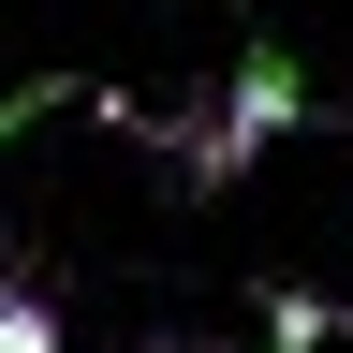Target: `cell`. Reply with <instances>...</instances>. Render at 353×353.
Wrapping results in <instances>:
<instances>
[{"instance_id":"cell-1","label":"cell","mask_w":353,"mask_h":353,"mask_svg":"<svg viewBox=\"0 0 353 353\" xmlns=\"http://www.w3.org/2000/svg\"><path fill=\"white\" fill-rule=\"evenodd\" d=\"M294 118H309V74L280 59V44H236V74H221L192 118H132V132L176 162V192H221V176H250V162L280 148Z\"/></svg>"},{"instance_id":"cell-2","label":"cell","mask_w":353,"mask_h":353,"mask_svg":"<svg viewBox=\"0 0 353 353\" xmlns=\"http://www.w3.org/2000/svg\"><path fill=\"white\" fill-rule=\"evenodd\" d=\"M339 339V294H309V280H265V353H324Z\"/></svg>"},{"instance_id":"cell-3","label":"cell","mask_w":353,"mask_h":353,"mask_svg":"<svg viewBox=\"0 0 353 353\" xmlns=\"http://www.w3.org/2000/svg\"><path fill=\"white\" fill-rule=\"evenodd\" d=\"M0 353H59V309L15 294V250H0Z\"/></svg>"},{"instance_id":"cell-4","label":"cell","mask_w":353,"mask_h":353,"mask_svg":"<svg viewBox=\"0 0 353 353\" xmlns=\"http://www.w3.org/2000/svg\"><path fill=\"white\" fill-rule=\"evenodd\" d=\"M59 103H74V88H59V74H30V88H0V148H15V132H30V118H59Z\"/></svg>"},{"instance_id":"cell-5","label":"cell","mask_w":353,"mask_h":353,"mask_svg":"<svg viewBox=\"0 0 353 353\" xmlns=\"http://www.w3.org/2000/svg\"><path fill=\"white\" fill-rule=\"evenodd\" d=\"M148 353H192V339H148Z\"/></svg>"}]
</instances>
